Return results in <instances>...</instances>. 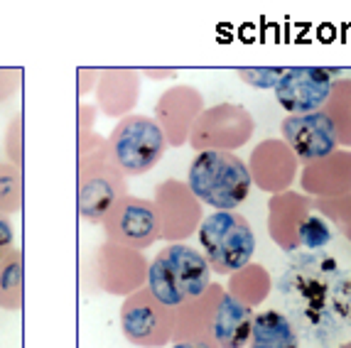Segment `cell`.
I'll list each match as a JSON object with an SVG mask.
<instances>
[{"mask_svg":"<svg viewBox=\"0 0 351 348\" xmlns=\"http://www.w3.org/2000/svg\"><path fill=\"white\" fill-rule=\"evenodd\" d=\"M172 348H217L211 338H187V341H175Z\"/></svg>","mask_w":351,"mask_h":348,"instance_id":"obj_33","label":"cell"},{"mask_svg":"<svg viewBox=\"0 0 351 348\" xmlns=\"http://www.w3.org/2000/svg\"><path fill=\"white\" fill-rule=\"evenodd\" d=\"M334 74L329 66H285L276 84V99L290 116L317 113L327 103L334 88Z\"/></svg>","mask_w":351,"mask_h":348,"instance_id":"obj_9","label":"cell"},{"mask_svg":"<svg viewBox=\"0 0 351 348\" xmlns=\"http://www.w3.org/2000/svg\"><path fill=\"white\" fill-rule=\"evenodd\" d=\"M25 299V262L23 253L12 248L0 260V309L18 312Z\"/></svg>","mask_w":351,"mask_h":348,"instance_id":"obj_21","label":"cell"},{"mask_svg":"<svg viewBox=\"0 0 351 348\" xmlns=\"http://www.w3.org/2000/svg\"><path fill=\"white\" fill-rule=\"evenodd\" d=\"M300 245H304V248H324V245L332 240V228L327 226V221L322 219V216L317 214H310L307 219H304L302 228H300Z\"/></svg>","mask_w":351,"mask_h":348,"instance_id":"obj_26","label":"cell"},{"mask_svg":"<svg viewBox=\"0 0 351 348\" xmlns=\"http://www.w3.org/2000/svg\"><path fill=\"white\" fill-rule=\"evenodd\" d=\"M187 189L199 203L217 211H236L251 194V174L236 152H197L187 172Z\"/></svg>","mask_w":351,"mask_h":348,"instance_id":"obj_3","label":"cell"},{"mask_svg":"<svg viewBox=\"0 0 351 348\" xmlns=\"http://www.w3.org/2000/svg\"><path fill=\"white\" fill-rule=\"evenodd\" d=\"M121 331L133 346L162 348L175 336V309L160 304L143 287L121 304Z\"/></svg>","mask_w":351,"mask_h":348,"instance_id":"obj_7","label":"cell"},{"mask_svg":"<svg viewBox=\"0 0 351 348\" xmlns=\"http://www.w3.org/2000/svg\"><path fill=\"white\" fill-rule=\"evenodd\" d=\"M322 110L332 118L339 135V145L351 147V79L334 82V88Z\"/></svg>","mask_w":351,"mask_h":348,"instance_id":"obj_23","label":"cell"},{"mask_svg":"<svg viewBox=\"0 0 351 348\" xmlns=\"http://www.w3.org/2000/svg\"><path fill=\"white\" fill-rule=\"evenodd\" d=\"M270 279L261 265H246L241 267L239 273L231 275L228 282V295H234L239 302H243L246 307H256L263 302V297L268 295Z\"/></svg>","mask_w":351,"mask_h":348,"instance_id":"obj_22","label":"cell"},{"mask_svg":"<svg viewBox=\"0 0 351 348\" xmlns=\"http://www.w3.org/2000/svg\"><path fill=\"white\" fill-rule=\"evenodd\" d=\"M253 309L239 302L234 295L221 292L211 316V341L217 348H246L251 338Z\"/></svg>","mask_w":351,"mask_h":348,"instance_id":"obj_18","label":"cell"},{"mask_svg":"<svg viewBox=\"0 0 351 348\" xmlns=\"http://www.w3.org/2000/svg\"><path fill=\"white\" fill-rule=\"evenodd\" d=\"M209 284L211 270L204 256L187 243H167L147 265L145 290L170 309L202 297Z\"/></svg>","mask_w":351,"mask_h":348,"instance_id":"obj_2","label":"cell"},{"mask_svg":"<svg viewBox=\"0 0 351 348\" xmlns=\"http://www.w3.org/2000/svg\"><path fill=\"white\" fill-rule=\"evenodd\" d=\"M23 86V69H0V103L10 101Z\"/></svg>","mask_w":351,"mask_h":348,"instance_id":"obj_29","label":"cell"},{"mask_svg":"<svg viewBox=\"0 0 351 348\" xmlns=\"http://www.w3.org/2000/svg\"><path fill=\"white\" fill-rule=\"evenodd\" d=\"M99 69H79V74H76V79H79V84H76V91H79V96H84V93L94 91L96 84H99Z\"/></svg>","mask_w":351,"mask_h":348,"instance_id":"obj_32","label":"cell"},{"mask_svg":"<svg viewBox=\"0 0 351 348\" xmlns=\"http://www.w3.org/2000/svg\"><path fill=\"white\" fill-rule=\"evenodd\" d=\"M285 66H248V69H236L239 79L253 88H276L280 82Z\"/></svg>","mask_w":351,"mask_h":348,"instance_id":"obj_28","label":"cell"},{"mask_svg":"<svg viewBox=\"0 0 351 348\" xmlns=\"http://www.w3.org/2000/svg\"><path fill=\"white\" fill-rule=\"evenodd\" d=\"M106 240L123 245L130 250H147L160 240V221L155 203L150 199L125 194L111 206V211L101 221Z\"/></svg>","mask_w":351,"mask_h":348,"instance_id":"obj_8","label":"cell"},{"mask_svg":"<svg viewBox=\"0 0 351 348\" xmlns=\"http://www.w3.org/2000/svg\"><path fill=\"white\" fill-rule=\"evenodd\" d=\"M248 348H300L293 321L278 309H263L253 314Z\"/></svg>","mask_w":351,"mask_h":348,"instance_id":"obj_20","label":"cell"},{"mask_svg":"<svg viewBox=\"0 0 351 348\" xmlns=\"http://www.w3.org/2000/svg\"><path fill=\"white\" fill-rule=\"evenodd\" d=\"M23 209V169L0 162V214L10 219Z\"/></svg>","mask_w":351,"mask_h":348,"instance_id":"obj_24","label":"cell"},{"mask_svg":"<svg viewBox=\"0 0 351 348\" xmlns=\"http://www.w3.org/2000/svg\"><path fill=\"white\" fill-rule=\"evenodd\" d=\"M141 74H145L147 79H155V82H162V79H175L177 69H143Z\"/></svg>","mask_w":351,"mask_h":348,"instance_id":"obj_34","label":"cell"},{"mask_svg":"<svg viewBox=\"0 0 351 348\" xmlns=\"http://www.w3.org/2000/svg\"><path fill=\"white\" fill-rule=\"evenodd\" d=\"M108 152L123 177H141L147 174L167 152V140L155 123V118L130 113L116 123V128L106 138Z\"/></svg>","mask_w":351,"mask_h":348,"instance_id":"obj_5","label":"cell"},{"mask_svg":"<svg viewBox=\"0 0 351 348\" xmlns=\"http://www.w3.org/2000/svg\"><path fill=\"white\" fill-rule=\"evenodd\" d=\"M128 194V179L116 167L99 133L76 135V209L88 223H101L111 206Z\"/></svg>","mask_w":351,"mask_h":348,"instance_id":"obj_1","label":"cell"},{"mask_svg":"<svg viewBox=\"0 0 351 348\" xmlns=\"http://www.w3.org/2000/svg\"><path fill=\"white\" fill-rule=\"evenodd\" d=\"M96 93V110L108 118H125L133 113L141 99V71L135 69H104L99 74Z\"/></svg>","mask_w":351,"mask_h":348,"instance_id":"obj_17","label":"cell"},{"mask_svg":"<svg viewBox=\"0 0 351 348\" xmlns=\"http://www.w3.org/2000/svg\"><path fill=\"white\" fill-rule=\"evenodd\" d=\"M202 256L211 273L234 275L251 265L256 253V233L239 211H214L197 228Z\"/></svg>","mask_w":351,"mask_h":348,"instance_id":"obj_4","label":"cell"},{"mask_svg":"<svg viewBox=\"0 0 351 348\" xmlns=\"http://www.w3.org/2000/svg\"><path fill=\"white\" fill-rule=\"evenodd\" d=\"M315 201L300 192H282L268 201V233L282 250L300 248V228L312 214Z\"/></svg>","mask_w":351,"mask_h":348,"instance_id":"obj_16","label":"cell"},{"mask_svg":"<svg viewBox=\"0 0 351 348\" xmlns=\"http://www.w3.org/2000/svg\"><path fill=\"white\" fill-rule=\"evenodd\" d=\"M15 248V228H12L10 219L0 214V260Z\"/></svg>","mask_w":351,"mask_h":348,"instance_id":"obj_31","label":"cell"},{"mask_svg":"<svg viewBox=\"0 0 351 348\" xmlns=\"http://www.w3.org/2000/svg\"><path fill=\"white\" fill-rule=\"evenodd\" d=\"M280 133L282 142L290 147L302 167L339 150V135L324 110L307 113V116H287L280 123Z\"/></svg>","mask_w":351,"mask_h":348,"instance_id":"obj_10","label":"cell"},{"mask_svg":"<svg viewBox=\"0 0 351 348\" xmlns=\"http://www.w3.org/2000/svg\"><path fill=\"white\" fill-rule=\"evenodd\" d=\"M79 113H76V135L84 133H94V123H96V105L91 103H79Z\"/></svg>","mask_w":351,"mask_h":348,"instance_id":"obj_30","label":"cell"},{"mask_svg":"<svg viewBox=\"0 0 351 348\" xmlns=\"http://www.w3.org/2000/svg\"><path fill=\"white\" fill-rule=\"evenodd\" d=\"M219 284H209V290L197 299H189L180 309H175V336L172 341H187V338H211V316L221 297Z\"/></svg>","mask_w":351,"mask_h":348,"instance_id":"obj_19","label":"cell"},{"mask_svg":"<svg viewBox=\"0 0 351 348\" xmlns=\"http://www.w3.org/2000/svg\"><path fill=\"white\" fill-rule=\"evenodd\" d=\"M155 211L160 221V238L167 243H182L197 233L202 223V203L194 199L187 184L180 179H167L155 189Z\"/></svg>","mask_w":351,"mask_h":348,"instance_id":"obj_11","label":"cell"},{"mask_svg":"<svg viewBox=\"0 0 351 348\" xmlns=\"http://www.w3.org/2000/svg\"><path fill=\"white\" fill-rule=\"evenodd\" d=\"M300 186L310 199H339L351 194V152L337 150L324 160L304 164Z\"/></svg>","mask_w":351,"mask_h":348,"instance_id":"obj_15","label":"cell"},{"mask_svg":"<svg viewBox=\"0 0 351 348\" xmlns=\"http://www.w3.org/2000/svg\"><path fill=\"white\" fill-rule=\"evenodd\" d=\"M246 167L253 184L268 192L270 197H276V194L290 189L300 162L282 140H263L251 152V160H248Z\"/></svg>","mask_w":351,"mask_h":348,"instance_id":"obj_14","label":"cell"},{"mask_svg":"<svg viewBox=\"0 0 351 348\" xmlns=\"http://www.w3.org/2000/svg\"><path fill=\"white\" fill-rule=\"evenodd\" d=\"M145 277L147 260L141 250H130L108 240L96 250V282L108 295L125 299L145 287Z\"/></svg>","mask_w":351,"mask_h":348,"instance_id":"obj_12","label":"cell"},{"mask_svg":"<svg viewBox=\"0 0 351 348\" xmlns=\"http://www.w3.org/2000/svg\"><path fill=\"white\" fill-rule=\"evenodd\" d=\"M5 162L15 164L23 169V157H25V118L23 113L12 118L5 128Z\"/></svg>","mask_w":351,"mask_h":348,"instance_id":"obj_27","label":"cell"},{"mask_svg":"<svg viewBox=\"0 0 351 348\" xmlns=\"http://www.w3.org/2000/svg\"><path fill=\"white\" fill-rule=\"evenodd\" d=\"M204 110V96L194 86H172L155 103V123L162 130L167 147H182L187 142L194 121Z\"/></svg>","mask_w":351,"mask_h":348,"instance_id":"obj_13","label":"cell"},{"mask_svg":"<svg viewBox=\"0 0 351 348\" xmlns=\"http://www.w3.org/2000/svg\"><path fill=\"white\" fill-rule=\"evenodd\" d=\"M253 130H256V121L243 105L217 103L202 110L189 130L187 142L197 152H236L253 138Z\"/></svg>","mask_w":351,"mask_h":348,"instance_id":"obj_6","label":"cell"},{"mask_svg":"<svg viewBox=\"0 0 351 348\" xmlns=\"http://www.w3.org/2000/svg\"><path fill=\"white\" fill-rule=\"evenodd\" d=\"M312 201H315L317 211H322L327 219H332L351 238V194L339 199H312Z\"/></svg>","mask_w":351,"mask_h":348,"instance_id":"obj_25","label":"cell"}]
</instances>
